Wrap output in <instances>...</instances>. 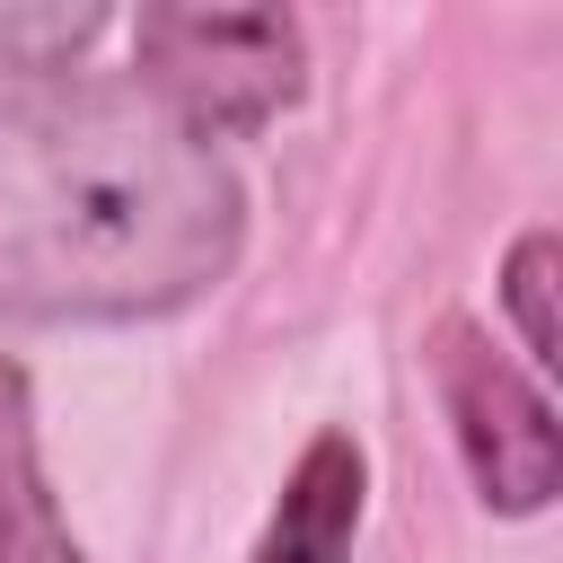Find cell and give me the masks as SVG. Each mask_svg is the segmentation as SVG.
<instances>
[{"label": "cell", "instance_id": "3", "mask_svg": "<svg viewBox=\"0 0 563 563\" xmlns=\"http://www.w3.org/2000/svg\"><path fill=\"white\" fill-rule=\"evenodd\" d=\"M431 378H440V405L457 422V457H466L484 510L537 519L554 501V466H563L554 457V405H545V387L519 361H501L475 317H440L431 325Z\"/></svg>", "mask_w": 563, "mask_h": 563}, {"label": "cell", "instance_id": "1", "mask_svg": "<svg viewBox=\"0 0 563 563\" xmlns=\"http://www.w3.org/2000/svg\"><path fill=\"white\" fill-rule=\"evenodd\" d=\"M246 185L141 79H0V317L150 325L229 282Z\"/></svg>", "mask_w": 563, "mask_h": 563}, {"label": "cell", "instance_id": "2", "mask_svg": "<svg viewBox=\"0 0 563 563\" xmlns=\"http://www.w3.org/2000/svg\"><path fill=\"white\" fill-rule=\"evenodd\" d=\"M132 79L220 141V132H255L299 106L308 35L290 9H141Z\"/></svg>", "mask_w": 563, "mask_h": 563}, {"label": "cell", "instance_id": "5", "mask_svg": "<svg viewBox=\"0 0 563 563\" xmlns=\"http://www.w3.org/2000/svg\"><path fill=\"white\" fill-rule=\"evenodd\" d=\"M0 563H88L53 484H44V440H35V387L0 352Z\"/></svg>", "mask_w": 563, "mask_h": 563}, {"label": "cell", "instance_id": "4", "mask_svg": "<svg viewBox=\"0 0 563 563\" xmlns=\"http://www.w3.org/2000/svg\"><path fill=\"white\" fill-rule=\"evenodd\" d=\"M361 484H369V457L352 431H317L255 537L246 563H352V528H361Z\"/></svg>", "mask_w": 563, "mask_h": 563}, {"label": "cell", "instance_id": "6", "mask_svg": "<svg viewBox=\"0 0 563 563\" xmlns=\"http://www.w3.org/2000/svg\"><path fill=\"white\" fill-rule=\"evenodd\" d=\"M97 35V0H0V79H62Z\"/></svg>", "mask_w": 563, "mask_h": 563}, {"label": "cell", "instance_id": "7", "mask_svg": "<svg viewBox=\"0 0 563 563\" xmlns=\"http://www.w3.org/2000/svg\"><path fill=\"white\" fill-rule=\"evenodd\" d=\"M545 273H554V229H528L519 246H510V264H501V299H510V317H519V352L545 369L554 361V317H545Z\"/></svg>", "mask_w": 563, "mask_h": 563}]
</instances>
